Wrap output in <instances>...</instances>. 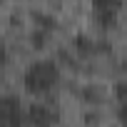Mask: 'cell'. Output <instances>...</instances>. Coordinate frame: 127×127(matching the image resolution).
<instances>
[{"label": "cell", "instance_id": "9c48e42d", "mask_svg": "<svg viewBox=\"0 0 127 127\" xmlns=\"http://www.w3.org/2000/svg\"><path fill=\"white\" fill-rule=\"evenodd\" d=\"M80 95H82V100H85V102H90V105H95V102H100V100H102V90H100L97 85H85Z\"/></svg>", "mask_w": 127, "mask_h": 127}, {"label": "cell", "instance_id": "ba28073f", "mask_svg": "<svg viewBox=\"0 0 127 127\" xmlns=\"http://www.w3.org/2000/svg\"><path fill=\"white\" fill-rule=\"evenodd\" d=\"M50 35H52V32H47V30H42V28H35V30H32V35H30V45H32L35 50H42V47L47 45Z\"/></svg>", "mask_w": 127, "mask_h": 127}, {"label": "cell", "instance_id": "8992f818", "mask_svg": "<svg viewBox=\"0 0 127 127\" xmlns=\"http://www.w3.org/2000/svg\"><path fill=\"white\" fill-rule=\"evenodd\" d=\"M72 47H75V52H80V55H95V52H100V45H97L92 37H87V35H77V37L72 40Z\"/></svg>", "mask_w": 127, "mask_h": 127}, {"label": "cell", "instance_id": "52a82bcc", "mask_svg": "<svg viewBox=\"0 0 127 127\" xmlns=\"http://www.w3.org/2000/svg\"><path fill=\"white\" fill-rule=\"evenodd\" d=\"M32 20H35V28H42V30H47V32L57 30V20H55V18H50V15L32 13Z\"/></svg>", "mask_w": 127, "mask_h": 127}, {"label": "cell", "instance_id": "7a4b0ae2", "mask_svg": "<svg viewBox=\"0 0 127 127\" xmlns=\"http://www.w3.org/2000/svg\"><path fill=\"white\" fill-rule=\"evenodd\" d=\"M90 5H92V20L102 30H110L120 23L125 0H90Z\"/></svg>", "mask_w": 127, "mask_h": 127}, {"label": "cell", "instance_id": "6da1fadb", "mask_svg": "<svg viewBox=\"0 0 127 127\" xmlns=\"http://www.w3.org/2000/svg\"><path fill=\"white\" fill-rule=\"evenodd\" d=\"M23 85L30 95H47L60 85V65L55 60H35L23 75Z\"/></svg>", "mask_w": 127, "mask_h": 127}, {"label": "cell", "instance_id": "5b68a950", "mask_svg": "<svg viewBox=\"0 0 127 127\" xmlns=\"http://www.w3.org/2000/svg\"><path fill=\"white\" fill-rule=\"evenodd\" d=\"M115 97H117V120L127 125V80L115 85Z\"/></svg>", "mask_w": 127, "mask_h": 127}, {"label": "cell", "instance_id": "277c9868", "mask_svg": "<svg viewBox=\"0 0 127 127\" xmlns=\"http://www.w3.org/2000/svg\"><path fill=\"white\" fill-rule=\"evenodd\" d=\"M25 122H32V125H52V122H57V112H52L47 105H32V107H28Z\"/></svg>", "mask_w": 127, "mask_h": 127}, {"label": "cell", "instance_id": "30bf717a", "mask_svg": "<svg viewBox=\"0 0 127 127\" xmlns=\"http://www.w3.org/2000/svg\"><path fill=\"white\" fill-rule=\"evenodd\" d=\"M8 60H10V55H8V45L0 40V67H5V65H8Z\"/></svg>", "mask_w": 127, "mask_h": 127}, {"label": "cell", "instance_id": "3957f363", "mask_svg": "<svg viewBox=\"0 0 127 127\" xmlns=\"http://www.w3.org/2000/svg\"><path fill=\"white\" fill-rule=\"evenodd\" d=\"M23 105L15 95H3L0 97V125H23Z\"/></svg>", "mask_w": 127, "mask_h": 127}]
</instances>
